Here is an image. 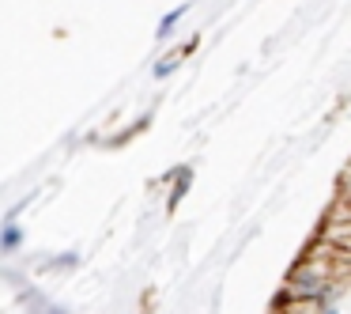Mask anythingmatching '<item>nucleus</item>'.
Here are the masks:
<instances>
[{
	"label": "nucleus",
	"instance_id": "obj_1",
	"mask_svg": "<svg viewBox=\"0 0 351 314\" xmlns=\"http://www.w3.org/2000/svg\"><path fill=\"white\" fill-rule=\"evenodd\" d=\"M325 291H328V273L317 261H302L287 280V295L298 299V303H321Z\"/></svg>",
	"mask_w": 351,
	"mask_h": 314
},
{
	"label": "nucleus",
	"instance_id": "obj_2",
	"mask_svg": "<svg viewBox=\"0 0 351 314\" xmlns=\"http://www.w3.org/2000/svg\"><path fill=\"white\" fill-rule=\"evenodd\" d=\"M23 243H27L23 223H19L16 212H8V220H4V231H0V254H4V258H16V254L23 250Z\"/></svg>",
	"mask_w": 351,
	"mask_h": 314
},
{
	"label": "nucleus",
	"instance_id": "obj_3",
	"mask_svg": "<svg viewBox=\"0 0 351 314\" xmlns=\"http://www.w3.org/2000/svg\"><path fill=\"white\" fill-rule=\"evenodd\" d=\"M317 314H351V284H336L317 303Z\"/></svg>",
	"mask_w": 351,
	"mask_h": 314
},
{
	"label": "nucleus",
	"instance_id": "obj_4",
	"mask_svg": "<svg viewBox=\"0 0 351 314\" xmlns=\"http://www.w3.org/2000/svg\"><path fill=\"white\" fill-rule=\"evenodd\" d=\"M27 295H31V299H27V311H31V314H72L64 303H53V299H46L42 291H34V288L27 291Z\"/></svg>",
	"mask_w": 351,
	"mask_h": 314
},
{
	"label": "nucleus",
	"instance_id": "obj_5",
	"mask_svg": "<svg viewBox=\"0 0 351 314\" xmlns=\"http://www.w3.org/2000/svg\"><path fill=\"white\" fill-rule=\"evenodd\" d=\"M185 12H189V4H178V8H170L167 16L159 19V31H155V38H159V42H167L170 34L178 31V23H182V19H185Z\"/></svg>",
	"mask_w": 351,
	"mask_h": 314
},
{
	"label": "nucleus",
	"instance_id": "obj_6",
	"mask_svg": "<svg viewBox=\"0 0 351 314\" xmlns=\"http://www.w3.org/2000/svg\"><path fill=\"white\" fill-rule=\"evenodd\" d=\"M189 186H193V170L182 167V170H178V178H174V190H170V201H167V205H170V208L182 205V197L189 193Z\"/></svg>",
	"mask_w": 351,
	"mask_h": 314
},
{
	"label": "nucleus",
	"instance_id": "obj_7",
	"mask_svg": "<svg viewBox=\"0 0 351 314\" xmlns=\"http://www.w3.org/2000/svg\"><path fill=\"white\" fill-rule=\"evenodd\" d=\"M80 261H84V258H80V250H64V254H53L46 269H53V273H72Z\"/></svg>",
	"mask_w": 351,
	"mask_h": 314
},
{
	"label": "nucleus",
	"instance_id": "obj_8",
	"mask_svg": "<svg viewBox=\"0 0 351 314\" xmlns=\"http://www.w3.org/2000/svg\"><path fill=\"white\" fill-rule=\"evenodd\" d=\"M182 61H185V54L170 57V61H159V65H155V80H167V76H174V72L182 69Z\"/></svg>",
	"mask_w": 351,
	"mask_h": 314
}]
</instances>
